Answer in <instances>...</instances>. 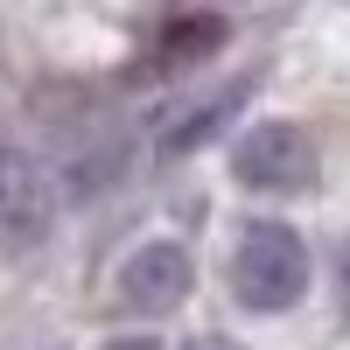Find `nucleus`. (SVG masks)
Wrapping results in <instances>:
<instances>
[{"label":"nucleus","mask_w":350,"mask_h":350,"mask_svg":"<svg viewBox=\"0 0 350 350\" xmlns=\"http://www.w3.org/2000/svg\"><path fill=\"white\" fill-rule=\"evenodd\" d=\"M120 295H126V308H140V315L183 308V295H189V252L168 245V239L140 245L126 267H120Z\"/></svg>","instance_id":"obj_4"},{"label":"nucleus","mask_w":350,"mask_h":350,"mask_svg":"<svg viewBox=\"0 0 350 350\" xmlns=\"http://www.w3.org/2000/svg\"><path fill=\"white\" fill-rule=\"evenodd\" d=\"M105 350H161L154 336H120V343H105Z\"/></svg>","instance_id":"obj_7"},{"label":"nucleus","mask_w":350,"mask_h":350,"mask_svg":"<svg viewBox=\"0 0 350 350\" xmlns=\"http://www.w3.org/2000/svg\"><path fill=\"white\" fill-rule=\"evenodd\" d=\"M336 301H343V315H350V239L336 245Z\"/></svg>","instance_id":"obj_6"},{"label":"nucleus","mask_w":350,"mask_h":350,"mask_svg":"<svg viewBox=\"0 0 350 350\" xmlns=\"http://www.w3.org/2000/svg\"><path fill=\"white\" fill-rule=\"evenodd\" d=\"M245 92H252V84L239 77V84H224V92H217V98H203V105H189V112H183V120H175V126L161 133V154H189V148H196V140H211V133H217V126L231 120V112H239V105H245Z\"/></svg>","instance_id":"obj_5"},{"label":"nucleus","mask_w":350,"mask_h":350,"mask_svg":"<svg viewBox=\"0 0 350 350\" xmlns=\"http://www.w3.org/2000/svg\"><path fill=\"white\" fill-rule=\"evenodd\" d=\"M231 168H239V183L259 189V196H301V189H315V175H323V154H315V133L308 126L259 120V126L239 133Z\"/></svg>","instance_id":"obj_3"},{"label":"nucleus","mask_w":350,"mask_h":350,"mask_svg":"<svg viewBox=\"0 0 350 350\" xmlns=\"http://www.w3.org/2000/svg\"><path fill=\"white\" fill-rule=\"evenodd\" d=\"M49 231H56V183H49L42 154L0 126V245L28 259L49 245Z\"/></svg>","instance_id":"obj_2"},{"label":"nucleus","mask_w":350,"mask_h":350,"mask_svg":"<svg viewBox=\"0 0 350 350\" xmlns=\"http://www.w3.org/2000/svg\"><path fill=\"white\" fill-rule=\"evenodd\" d=\"M231 295H239V308H252V315H287L308 295V245H301V231L280 224V217L245 224L239 245H231Z\"/></svg>","instance_id":"obj_1"},{"label":"nucleus","mask_w":350,"mask_h":350,"mask_svg":"<svg viewBox=\"0 0 350 350\" xmlns=\"http://www.w3.org/2000/svg\"><path fill=\"white\" fill-rule=\"evenodd\" d=\"M203 350H239V343H224V336H211V343H203Z\"/></svg>","instance_id":"obj_8"}]
</instances>
